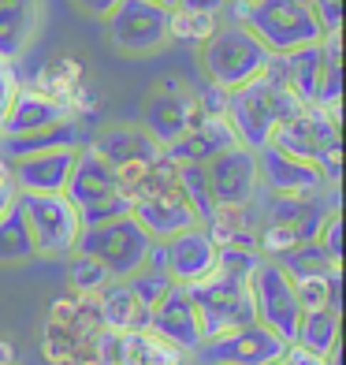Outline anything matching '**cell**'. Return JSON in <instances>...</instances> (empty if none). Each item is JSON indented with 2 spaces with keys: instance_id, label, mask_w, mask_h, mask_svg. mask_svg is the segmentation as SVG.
<instances>
[{
  "instance_id": "41",
  "label": "cell",
  "mask_w": 346,
  "mask_h": 365,
  "mask_svg": "<svg viewBox=\"0 0 346 365\" xmlns=\"http://www.w3.org/2000/svg\"><path fill=\"white\" fill-rule=\"evenodd\" d=\"M0 187H11V160L0 153Z\"/></svg>"
},
{
  "instance_id": "18",
  "label": "cell",
  "mask_w": 346,
  "mask_h": 365,
  "mask_svg": "<svg viewBox=\"0 0 346 365\" xmlns=\"http://www.w3.org/2000/svg\"><path fill=\"white\" fill-rule=\"evenodd\" d=\"M335 142H339V115L324 112V108H302L298 115H290L287 123L276 127L268 145L283 149L290 157H302V160H317Z\"/></svg>"
},
{
  "instance_id": "25",
  "label": "cell",
  "mask_w": 346,
  "mask_h": 365,
  "mask_svg": "<svg viewBox=\"0 0 346 365\" xmlns=\"http://www.w3.org/2000/svg\"><path fill=\"white\" fill-rule=\"evenodd\" d=\"M97 298V313H101V324L112 331H138L150 328V306L130 291L127 279H108V284L93 294Z\"/></svg>"
},
{
  "instance_id": "31",
  "label": "cell",
  "mask_w": 346,
  "mask_h": 365,
  "mask_svg": "<svg viewBox=\"0 0 346 365\" xmlns=\"http://www.w3.org/2000/svg\"><path fill=\"white\" fill-rule=\"evenodd\" d=\"M108 269L97 257H90V254H82V250H75V254H68V287L75 291V294H82V298H93L97 291H101L105 284H108Z\"/></svg>"
},
{
  "instance_id": "26",
  "label": "cell",
  "mask_w": 346,
  "mask_h": 365,
  "mask_svg": "<svg viewBox=\"0 0 346 365\" xmlns=\"http://www.w3.org/2000/svg\"><path fill=\"white\" fill-rule=\"evenodd\" d=\"M82 145H86V135H82V127L68 115V120L41 127V130H30V135L0 138V153L8 160H15V157H30V153H48V149H82Z\"/></svg>"
},
{
  "instance_id": "27",
  "label": "cell",
  "mask_w": 346,
  "mask_h": 365,
  "mask_svg": "<svg viewBox=\"0 0 346 365\" xmlns=\"http://www.w3.org/2000/svg\"><path fill=\"white\" fill-rule=\"evenodd\" d=\"M187 354L172 346L168 339H160L157 331L138 328V331H123V354L120 365H179Z\"/></svg>"
},
{
  "instance_id": "16",
  "label": "cell",
  "mask_w": 346,
  "mask_h": 365,
  "mask_svg": "<svg viewBox=\"0 0 346 365\" xmlns=\"http://www.w3.org/2000/svg\"><path fill=\"white\" fill-rule=\"evenodd\" d=\"M257 179L272 197H298V194H320L327 190L324 175L317 172L313 160L290 157L276 145H261L257 149Z\"/></svg>"
},
{
  "instance_id": "29",
  "label": "cell",
  "mask_w": 346,
  "mask_h": 365,
  "mask_svg": "<svg viewBox=\"0 0 346 365\" xmlns=\"http://www.w3.org/2000/svg\"><path fill=\"white\" fill-rule=\"evenodd\" d=\"M294 343H302L317 354H327L339 343V306L305 309L298 321V331H294Z\"/></svg>"
},
{
  "instance_id": "14",
  "label": "cell",
  "mask_w": 346,
  "mask_h": 365,
  "mask_svg": "<svg viewBox=\"0 0 346 365\" xmlns=\"http://www.w3.org/2000/svg\"><path fill=\"white\" fill-rule=\"evenodd\" d=\"M283 339L261 321H250L242 328H231L216 339H205L197 346V361H224V365H268L283 358Z\"/></svg>"
},
{
  "instance_id": "22",
  "label": "cell",
  "mask_w": 346,
  "mask_h": 365,
  "mask_svg": "<svg viewBox=\"0 0 346 365\" xmlns=\"http://www.w3.org/2000/svg\"><path fill=\"white\" fill-rule=\"evenodd\" d=\"M231 145H238V138L231 130L227 115H201L187 135H179L172 145H164V157L172 164H205L209 157L224 153Z\"/></svg>"
},
{
  "instance_id": "34",
  "label": "cell",
  "mask_w": 346,
  "mask_h": 365,
  "mask_svg": "<svg viewBox=\"0 0 346 365\" xmlns=\"http://www.w3.org/2000/svg\"><path fill=\"white\" fill-rule=\"evenodd\" d=\"M317 246L327 254V261H332L335 269H342V217H339V209H335L332 217L324 220V227L317 231Z\"/></svg>"
},
{
  "instance_id": "40",
  "label": "cell",
  "mask_w": 346,
  "mask_h": 365,
  "mask_svg": "<svg viewBox=\"0 0 346 365\" xmlns=\"http://www.w3.org/2000/svg\"><path fill=\"white\" fill-rule=\"evenodd\" d=\"M0 365H19V351H15V343L0 336Z\"/></svg>"
},
{
  "instance_id": "5",
  "label": "cell",
  "mask_w": 346,
  "mask_h": 365,
  "mask_svg": "<svg viewBox=\"0 0 346 365\" xmlns=\"http://www.w3.org/2000/svg\"><path fill=\"white\" fill-rule=\"evenodd\" d=\"M201 68L212 86L231 93V90H238L246 82L265 75L272 68V53L242 23L220 19V26L201 41Z\"/></svg>"
},
{
  "instance_id": "32",
  "label": "cell",
  "mask_w": 346,
  "mask_h": 365,
  "mask_svg": "<svg viewBox=\"0 0 346 365\" xmlns=\"http://www.w3.org/2000/svg\"><path fill=\"white\" fill-rule=\"evenodd\" d=\"M224 15H205V11H183V8H172V41H183V45H201L212 30L220 26Z\"/></svg>"
},
{
  "instance_id": "3",
  "label": "cell",
  "mask_w": 346,
  "mask_h": 365,
  "mask_svg": "<svg viewBox=\"0 0 346 365\" xmlns=\"http://www.w3.org/2000/svg\"><path fill=\"white\" fill-rule=\"evenodd\" d=\"M227 8L231 19L242 23L272 56L324 41V30L313 19L305 0H250V4H227Z\"/></svg>"
},
{
  "instance_id": "33",
  "label": "cell",
  "mask_w": 346,
  "mask_h": 365,
  "mask_svg": "<svg viewBox=\"0 0 346 365\" xmlns=\"http://www.w3.org/2000/svg\"><path fill=\"white\" fill-rule=\"evenodd\" d=\"M127 284H130V291H135L145 306L153 309V302L175 284V279H172L168 272H157V269H138L135 276H127Z\"/></svg>"
},
{
  "instance_id": "17",
  "label": "cell",
  "mask_w": 346,
  "mask_h": 365,
  "mask_svg": "<svg viewBox=\"0 0 346 365\" xmlns=\"http://www.w3.org/2000/svg\"><path fill=\"white\" fill-rule=\"evenodd\" d=\"M150 331H157L160 339H168L172 346H179L183 354H197V346L205 343V336H201V324H197L194 298H190V291L183 284H172L153 302Z\"/></svg>"
},
{
  "instance_id": "20",
  "label": "cell",
  "mask_w": 346,
  "mask_h": 365,
  "mask_svg": "<svg viewBox=\"0 0 346 365\" xmlns=\"http://www.w3.org/2000/svg\"><path fill=\"white\" fill-rule=\"evenodd\" d=\"M201 105H197V93L183 90V86H160L150 105H145V115H142V127L160 142V145H172L179 135L201 120Z\"/></svg>"
},
{
  "instance_id": "15",
  "label": "cell",
  "mask_w": 346,
  "mask_h": 365,
  "mask_svg": "<svg viewBox=\"0 0 346 365\" xmlns=\"http://www.w3.org/2000/svg\"><path fill=\"white\" fill-rule=\"evenodd\" d=\"M335 53H339V38H324L317 45H302V48H294V53L272 56V71L283 78V86L298 97L305 108H317L324 78H327V63H332Z\"/></svg>"
},
{
  "instance_id": "21",
  "label": "cell",
  "mask_w": 346,
  "mask_h": 365,
  "mask_svg": "<svg viewBox=\"0 0 346 365\" xmlns=\"http://www.w3.org/2000/svg\"><path fill=\"white\" fill-rule=\"evenodd\" d=\"M78 149H48L11 160V187L15 194H63L75 168Z\"/></svg>"
},
{
  "instance_id": "42",
  "label": "cell",
  "mask_w": 346,
  "mask_h": 365,
  "mask_svg": "<svg viewBox=\"0 0 346 365\" xmlns=\"http://www.w3.org/2000/svg\"><path fill=\"white\" fill-rule=\"evenodd\" d=\"M153 4H160V8H168V11H172V8L179 4V0H153Z\"/></svg>"
},
{
  "instance_id": "23",
  "label": "cell",
  "mask_w": 346,
  "mask_h": 365,
  "mask_svg": "<svg viewBox=\"0 0 346 365\" xmlns=\"http://www.w3.org/2000/svg\"><path fill=\"white\" fill-rule=\"evenodd\" d=\"M71 108L60 101V97L45 93V90H26L19 86L11 97V108L4 115V127H0V138H19L30 135V130H41V127H53L60 120H68Z\"/></svg>"
},
{
  "instance_id": "45",
  "label": "cell",
  "mask_w": 346,
  "mask_h": 365,
  "mask_svg": "<svg viewBox=\"0 0 346 365\" xmlns=\"http://www.w3.org/2000/svg\"><path fill=\"white\" fill-rule=\"evenodd\" d=\"M227 4H250V0H227Z\"/></svg>"
},
{
  "instance_id": "46",
  "label": "cell",
  "mask_w": 346,
  "mask_h": 365,
  "mask_svg": "<svg viewBox=\"0 0 346 365\" xmlns=\"http://www.w3.org/2000/svg\"><path fill=\"white\" fill-rule=\"evenodd\" d=\"M201 365H224V361H201Z\"/></svg>"
},
{
  "instance_id": "7",
  "label": "cell",
  "mask_w": 346,
  "mask_h": 365,
  "mask_svg": "<svg viewBox=\"0 0 346 365\" xmlns=\"http://www.w3.org/2000/svg\"><path fill=\"white\" fill-rule=\"evenodd\" d=\"M194 298V309H197V324H201V336L205 339H216L231 328H242L257 321L253 317V302H250V279L242 276H231L224 269H212L205 279L187 287Z\"/></svg>"
},
{
  "instance_id": "13",
  "label": "cell",
  "mask_w": 346,
  "mask_h": 365,
  "mask_svg": "<svg viewBox=\"0 0 346 365\" xmlns=\"http://www.w3.org/2000/svg\"><path fill=\"white\" fill-rule=\"evenodd\" d=\"M205 179H209V194L216 205H235V209H250L253 197L261 190L257 179V153L246 145H231L224 153L209 157L205 164Z\"/></svg>"
},
{
  "instance_id": "37",
  "label": "cell",
  "mask_w": 346,
  "mask_h": 365,
  "mask_svg": "<svg viewBox=\"0 0 346 365\" xmlns=\"http://www.w3.org/2000/svg\"><path fill=\"white\" fill-rule=\"evenodd\" d=\"M283 358H287V365H327L324 354L309 351V346H302V343H287L283 346Z\"/></svg>"
},
{
  "instance_id": "38",
  "label": "cell",
  "mask_w": 346,
  "mask_h": 365,
  "mask_svg": "<svg viewBox=\"0 0 346 365\" xmlns=\"http://www.w3.org/2000/svg\"><path fill=\"white\" fill-rule=\"evenodd\" d=\"M175 8H183V11H205V15H224L227 11V0H179Z\"/></svg>"
},
{
  "instance_id": "39",
  "label": "cell",
  "mask_w": 346,
  "mask_h": 365,
  "mask_svg": "<svg viewBox=\"0 0 346 365\" xmlns=\"http://www.w3.org/2000/svg\"><path fill=\"white\" fill-rule=\"evenodd\" d=\"M71 4L78 11H86V15H97V19H105V15L115 8V0H71Z\"/></svg>"
},
{
  "instance_id": "2",
  "label": "cell",
  "mask_w": 346,
  "mask_h": 365,
  "mask_svg": "<svg viewBox=\"0 0 346 365\" xmlns=\"http://www.w3.org/2000/svg\"><path fill=\"white\" fill-rule=\"evenodd\" d=\"M339 187H327L320 194H298V197H272L265 209V220L257 224V254L279 261L290 250L313 242L324 220L335 212Z\"/></svg>"
},
{
  "instance_id": "35",
  "label": "cell",
  "mask_w": 346,
  "mask_h": 365,
  "mask_svg": "<svg viewBox=\"0 0 346 365\" xmlns=\"http://www.w3.org/2000/svg\"><path fill=\"white\" fill-rule=\"evenodd\" d=\"M313 19L320 23L324 38H339L342 34V0H305Z\"/></svg>"
},
{
  "instance_id": "10",
  "label": "cell",
  "mask_w": 346,
  "mask_h": 365,
  "mask_svg": "<svg viewBox=\"0 0 346 365\" xmlns=\"http://www.w3.org/2000/svg\"><path fill=\"white\" fill-rule=\"evenodd\" d=\"M105 26L123 56H150L172 41V11L153 0H115Z\"/></svg>"
},
{
  "instance_id": "28",
  "label": "cell",
  "mask_w": 346,
  "mask_h": 365,
  "mask_svg": "<svg viewBox=\"0 0 346 365\" xmlns=\"http://www.w3.org/2000/svg\"><path fill=\"white\" fill-rule=\"evenodd\" d=\"M30 257H38L34 239H30V227L19 202H11L0 212V264H23Z\"/></svg>"
},
{
  "instance_id": "1",
  "label": "cell",
  "mask_w": 346,
  "mask_h": 365,
  "mask_svg": "<svg viewBox=\"0 0 346 365\" xmlns=\"http://www.w3.org/2000/svg\"><path fill=\"white\" fill-rule=\"evenodd\" d=\"M302 108L305 105L283 86V78L268 68L261 78H253V82H246V86L227 93L224 115H227L231 130H235L238 145H246V149L257 153L261 145L272 142L276 127L287 123L290 115H298Z\"/></svg>"
},
{
  "instance_id": "44",
  "label": "cell",
  "mask_w": 346,
  "mask_h": 365,
  "mask_svg": "<svg viewBox=\"0 0 346 365\" xmlns=\"http://www.w3.org/2000/svg\"><path fill=\"white\" fill-rule=\"evenodd\" d=\"M268 365H287V358H276V361H268Z\"/></svg>"
},
{
  "instance_id": "4",
  "label": "cell",
  "mask_w": 346,
  "mask_h": 365,
  "mask_svg": "<svg viewBox=\"0 0 346 365\" xmlns=\"http://www.w3.org/2000/svg\"><path fill=\"white\" fill-rule=\"evenodd\" d=\"M127 197H130V217L150 231L153 239H172L179 231L197 224V212L187 202L183 187L175 179V164L168 157H160V164L150 175L130 182Z\"/></svg>"
},
{
  "instance_id": "9",
  "label": "cell",
  "mask_w": 346,
  "mask_h": 365,
  "mask_svg": "<svg viewBox=\"0 0 346 365\" xmlns=\"http://www.w3.org/2000/svg\"><path fill=\"white\" fill-rule=\"evenodd\" d=\"M38 257H68L75 254L82 235V217L68 194H15Z\"/></svg>"
},
{
  "instance_id": "6",
  "label": "cell",
  "mask_w": 346,
  "mask_h": 365,
  "mask_svg": "<svg viewBox=\"0 0 346 365\" xmlns=\"http://www.w3.org/2000/svg\"><path fill=\"white\" fill-rule=\"evenodd\" d=\"M63 194L75 202L78 217H82V227L105 224V220H115V217H123V212H130L127 187L120 182L115 168H108V164L97 157L90 145L78 149L75 168H71V179H68V187H63Z\"/></svg>"
},
{
  "instance_id": "30",
  "label": "cell",
  "mask_w": 346,
  "mask_h": 365,
  "mask_svg": "<svg viewBox=\"0 0 346 365\" xmlns=\"http://www.w3.org/2000/svg\"><path fill=\"white\" fill-rule=\"evenodd\" d=\"M290 279H294V294L302 302V313L342 302V272H313V276H290Z\"/></svg>"
},
{
  "instance_id": "36",
  "label": "cell",
  "mask_w": 346,
  "mask_h": 365,
  "mask_svg": "<svg viewBox=\"0 0 346 365\" xmlns=\"http://www.w3.org/2000/svg\"><path fill=\"white\" fill-rule=\"evenodd\" d=\"M15 90H19V75H15L11 63L0 60V127H4V115H8V108H11Z\"/></svg>"
},
{
  "instance_id": "8",
  "label": "cell",
  "mask_w": 346,
  "mask_h": 365,
  "mask_svg": "<svg viewBox=\"0 0 346 365\" xmlns=\"http://www.w3.org/2000/svg\"><path fill=\"white\" fill-rule=\"evenodd\" d=\"M150 246H153V235L130 217V212H123V217H115V220L82 227L75 250L97 257L108 269L112 279H127V276H135L145 264Z\"/></svg>"
},
{
  "instance_id": "19",
  "label": "cell",
  "mask_w": 346,
  "mask_h": 365,
  "mask_svg": "<svg viewBox=\"0 0 346 365\" xmlns=\"http://www.w3.org/2000/svg\"><path fill=\"white\" fill-rule=\"evenodd\" d=\"M164 246V264H168V276L175 284H197V279H205L212 269H216V254L220 246L209 239V231L201 224H194L187 231H179L172 239H157Z\"/></svg>"
},
{
  "instance_id": "11",
  "label": "cell",
  "mask_w": 346,
  "mask_h": 365,
  "mask_svg": "<svg viewBox=\"0 0 346 365\" xmlns=\"http://www.w3.org/2000/svg\"><path fill=\"white\" fill-rule=\"evenodd\" d=\"M250 302H253V317L272 328L283 343H294V331L302 321V302L294 294V279L279 261L261 257L257 269L250 276Z\"/></svg>"
},
{
  "instance_id": "43",
  "label": "cell",
  "mask_w": 346,
  "mask_h": 365,
  "mask_svg": "<svg viewBox=\"0 0 346 365\" xmlns=\"http://www.w3.org/2000/svg\"><path fill=\"white\" fill-rule=\"evenodd\" d=\"M179 365H201V361H197L194 354H187V358H183V361H179Z\"/></svg>"
},
{
  "instance_id": "24",
  "label": "cell",
  "mask_w": 346,
  "mask_h": 365,
  "mask_svg": "<svg viewBox=\"0 0 346 365\" xmlns=\"http://www.w3.org/2000/svg\"><path fill=\"white\" fill-rule=\"evenodd\" d=\"M41 26V0H0V60L15 63Z\"/></svg>"
},
{
  "instance_id": "12",
  "label": "cell",
  "mask_w": 346,
  "mask_h": 365,
  "mask_svg": "<svg viewBox=\"0 0 346 365\" xmlns=\"http://www.w3.org/2000/svg\"><path fill=\"white\" fill-rule=\"evenodd\" d=\"M86 145L108 164V168H115L123 187L138 182L142 175H150L164 157V145L142 123H112L105 130H97Z\"/></svg>"
}]
</instances>
